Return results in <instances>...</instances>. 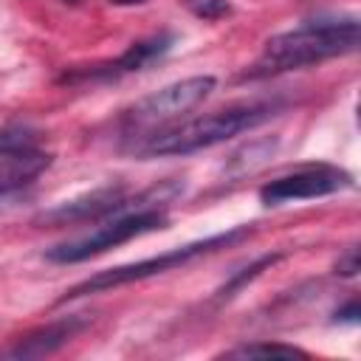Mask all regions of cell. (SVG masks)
<instances>
[{"label": "cell", "instance_id": "obj_1", "mask_svg": "<svg viewBox=\"0 0 361 361\" xmlns=\"http://www.w3.org/2000/svg\"><path fill=\"white\" fill-rule=\"evenodd\" d=\"M361 39V25L355 17L336 20H307L290 31L271 37L257 56V62L245 71V76H274L285 71H299L307 65H319L333 56L353 54Z\"/></svg>", "mask_w": 361, "mask_h": 361}, {"label": "cell", "instance_id": "obj_2", "mask_svg": "<svg viewBox=\"0 0 361 361\" xmlns=\"http://www.w3.org/2000/svg\"><path fill=\"white\" fill-rule=\"evenodd\" d=\"M276 110V104L268 102H237L220 110H212L206 116L155 130L149 135H144V141H138L133 147V155L138 158H164V155H189L197 149H209L217 147L245 130H254L257 124H262L265 118H271Z\"/></svg>", "mask_w": 361, "mask_h": 361}, {"label": "cell", "instance_id": "obj_3", "mask_svg": "<svg viewBox=\"0 0 361 361\" xmlns=\"http://www.w3.org/2000/svg\"><path fill=\"white\" fill-rule=\"evenodd\" d=\"M248 234H251L248 226H237L231 231H223V234H214V237H203V240L186 243L180 248L164 251V254L149 257V259H138V262H130V265H116V268L99 271V274L87 276L85 282L73 285L71 290H65L62 302L79 299V296H87V293H99V290H110V288H118V285H127V282H138V279H147V276H158L164 271H172V268H180V265L192 262L195 257H203V254H212L217 248L234 245V243L245 240Z\"/></svg>", "mask_w": 361, "mask_h": 361}, {"label": "cell", "instance_id": "obj_4", "mask_svg": "<svg viewBox=\"0 0 361 361\" xmlns=\"http://www.w3.org/2000/svg\"><path fill=\"white\" fill-rule=\"evenodd\" d=\"M166 226V209L164 206H135V209H124L118 214H110L104 220H99V226L82 237L65 240L54 248L45 251V257L51 262H82L90 259L96 254H104L107 248H116L121 243H130L147 231L164 228Z\"/></svg>", "mask_w": 361, "mask_h": 361}, {"label": "cell", "instance_id": "obj_5", "mask_svg": "<svg viewBox=\"0 0 361 361\" xmlns=\"http://www.w3.org/2000/svg\"><path fill=\"white\" fill-rule=\"evenodd\" d=\"M214 90V76H186L180 82H172L144 99H138L127 113L124 121L130 127H161L166 121L180 118L183 113H189L192 107H197L209 93Z\"/></svg>", "mask_w": 361, "mask_h": 361}, {"label": "cell", "instance_id": "obj_6", "mask_svg": "<svg viewBox=\"0 0 361 361\" xmlns=\"http://www.w3.org/2000/svg\"><path fill=\"white\" fill-rule=\"evenodd\" d=\"M353 186V178L333 166V164H307L299 166L288 175H279L268 183H262L259 189V200L265 206H279V203H290V200H310V197H324L333 192H341Z\"/></svg>", "mask_w": 361, "mask_h": 361}, {"label": "cell", "instance_id": "obj_7", "mask_svg": "<svg viewBox=\"0 0 361 361\" xmlns=\"http://www.w3.org/2000/svg\"><path fill=\"white\" fill-rule=\"evenodd\" d=\"M169 48H172V34H152V37H144V39L133 42L121 56H116L110 62L65 71L59 82H71V85H76V82H110V79H118L124 73L144 71L149 62L161 59Z\"/></svg>", "mask_w": 361, "mask_h": 361}, {"label": "cell", "instance_id": "obj_8", "mask_svg": "<svg viewBox=\"0 0 361 361\" xmlns=\"http://www.w3.org/2000/svg\"><path fill=\"white\" fill-rule=\"evenodd\" d=\"M87 324L85 316H62V319H54L42 327H34L23 336H17L11 344H6L0 350V358H42V355H51L56 353L59 347H65L82 327Z\"/></svg>", "mask_w": 361, "mask_h": 361}, {"label": "cell", "instance_id": "obj_9", "mask_svg": "<svg viewBox=\"0 0 361 361\" xmlns=\"http://www.w3.org/2000/svg\"><path fill=\"white\" fill-rule=\"evenodd\" d=\"M226 358H268V355H282V358H305L307 353L293 347V344H279V341H251V344H237L223 353Z\"/></svg>", "mask_w": 361, "mask_h": 361}, {"label": "cell", "instance_id": "obj_10", "mask_svg": "<svg viewBox=\"0 0 361 361\" xmlns=\"http://www.w3.org/2000/svg\"><path fill=\"white\" fill-rule=\"evenodd\" d=\"M282 259V254H265V257H259L257 262H251V265H245L243 271H237V274H231V279L217 290V299H231L245 282H251V279H257L265 268H271L274 262H279Z\"/></svg>", "mask_w": 361, "mask_h": 361}, {"label": "cell", "instance_id": "obj_11", "mask_svg": "<svg viewBox=\"0 0 361 361\" xmlns=\"http://www.w3.org/2000/svg\"><path fill=\"white\" fill-rule=\"evenodd\" d=\"M28 149H37V135L28 127L14 124V127L0 130V158L14 155V152H28Z\"/></svg>", "mask_w": 361, "mask_h": 361}, {"label": "cell", "instance_id": "obj_12", "mask_svg": "<svg viewBox=\"0 0 361 361\" xmlns=\"http://www.w3.org/2000/svg\"><path fill=\"white\" fill-rule=\"evenodd\" d=\"M192 14L203 17V20H220L226 14H231V3L228 0H186Z\"/></svg>", "mask_w": 361, "mask_h": 361}, {"label": "cell", "instance_id": "obj_13", "mask_svg": "<svg viewBox=\"0 0 361 361\" xmlns=\"http://www.w3.org/2000/svg\"><path fill=\"white\" fill-rule=\"evenodd\" d=\"M358 271H361L358 248H355V245H350V248H347V251H344V254L338 257V262H336V274H338V276H347V279H350V276H355Z\"/></svg>", "mask_w": 361, "mask_h": 361}, {"label": "cell", "instance_id": "obj_14", "mask_svg": "<svg viewBox=\"0 0 361 361\" xmlns=\"http://www.w3.org/2000/svg\"><path fill=\"white\" fill-rule=\"evenodd\" d=\"M336 319H338V322H350V324H355V322H358V302L350 299L341 310H336Z\"/></svg>", "mask_w": 361, "mask_h": 361}, {"label": "cell", "instance_id": "obj_15", "mask_svg": "<svg viewBox=\"0 0 361 361\" xmlns=\"http://www.w3.org/2000/svg\"><path fill=\"white\" fill-rule=\"evenodd\" d=\"M110 3H141V0H110Z\"/></svg>", "mask_w": 361, "mask_h": 361}, {"label": "cell", "instance_id": "obj_16", "mask_svg": "<svg viewBox=\"0 0 361 361\" xmlns=\"http://www.w3.org/2000/svg\"><path fill=\"white\" fill-rule=\"evenodd\" d=\"M0 200H3V195H0Z\"/></svg>", "mask_w": 361, "mask_h": 361}]
</instances>
